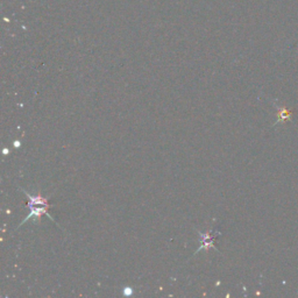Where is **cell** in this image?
<instances>
[{
    "instance_id": "obj_1",
    "label": "cell",
    "mask_w": 298,
    "mask_h": 298,
    "mask_svg": "<svg viewBox=\"0 0 298 298\" xmlns=\"http://www.w3.org/2000/svg\"><path fill=\"white\" fill-rule=\"evenodd\" d=\"M20 189L28 199L27 206L29 207V213H28V216L26 217L24 220H22L20 225H19V227L24 225V224H26V222H28V220L32 218H34L35 220H38V222H40L42 216H47L48 218L51 220V222L56 223L53 217L49 215V212H48V209H49V206H50L49 204H48V200H49V198H44V197H42L41 192H37V195H32V193H29L28 191L22 189V187H20Z\"/></svg>"
},
{
    "instance_id": "obj_2",
    "label": "cell",
    "mask_w": 298,
    "mask_h": 298,
    "mask_svg": "<svg viewBox=\"0 0 298 298\" xmlns=\"http://www.w3.org/2000/svg\"><path fill=\"white\" fill-rule=\"evenodd\" d=\"M199 236V241H200V247L197 249V251L193 253V257L196 254H198L200 251H209V249H215L216 252H219V249L216 247L215 245V240L216 236L219 235V232H213V231H209L205 233H202L199 231H197Z\"/></svg>"
}]
</instances>
